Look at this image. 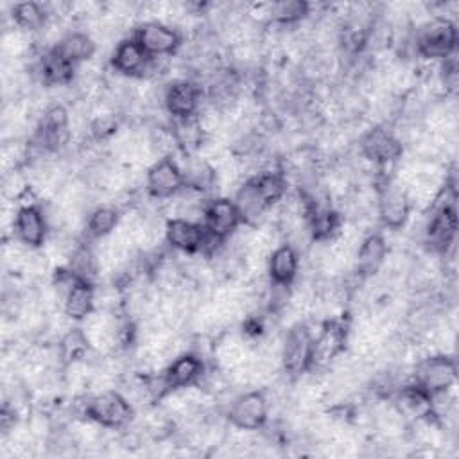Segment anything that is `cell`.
Masks as SVG:
<instances>
[{
    "label": "cell",
    "mask_w": 459,
    "mask_h": 459,
    "mask_svg": "<svg viewBox=\"0 0 459 459\" xmlns=\"http://www.w3.org/2000/svg\"><path fill=\"white\" fill-rule=\"evenodd\" d=\"M165 240L172 249L183 253H199L206 240L203 222L185 217H174L165 224Z\"/></svg>",
    "instance_id": "cell-12"
},
{
    "label": "cell",
    "mask_w": 459,
    "mask_h": 459,
    "mask_svg": "<svg viewBox=\"0 0 459 459\" xmlns=\"http://www.w3.org/2000/svg\"><path fill=\"white\" fill-rule=\"evenodd\" d=\"M360 151L364 158L371 160L377 165H387L396 161L402 152V142L384 127L369 129L360 140Z\"/></svg>",
    "instance_id": "cell-14"
},
{
    "label": "cell",
    "mask_w": 459,
    "mask_h": 459,
    "mask_svg": "<svg viewBox=\"0 0 459 459\" xmlns=\"http://www.w3.org/2000/svg\"><path fill=\"white\" fill-rule=\"evenodd\" d=\"M52 48L61 57L70 61L72 65H77L81 61H88L97 50L95 41L91 39V36L86 34V32H79V30L65 34Z\"/></svg>",
    "instance_id": "cell-22"
},
{
    "label": "cell",
    "mask_w": 459,
    "mask_h": 459,
    "mask_svg": "<svg viewBox=\"0 0 459 459\" xmlns=\"http://www.w3.org/2000/svg\"><path fill=\"white\" fill-rule=\"evenodd\" d=\"M310 5L301 0H283L269 5V20L278 25H294L307 18Z\"/></svg>",
    "instance_id": "cell-28"
},
{
    "label": "cell",
    "mask_w": 459,
    "mask_h": 459,
    "mask_svg": "<svg viewBox=\"0 0 459 459\" xmlns=\"http://www.w3.org/2000/svg\"><path fill=\"white\" fill-rule=\"evenodd\" d=\"M457 29L448 18H434L416 32V52L429 59H445L455 52Z\"/></svg>",
    "instance_id": "cell-2"
},
{
    "label": "cell",
    "mask_w": 459,
    "mask_h": 459,
    "mask_svg": "<svg viewBox=\"0 0 459 459\" xmlns=\"http://www.w3.org/2000/svg\"><path fill=\"white\" fill-rule=\"evenodd\" d=\"M65 316L74 321L90 317L95 310V289L91 281L77 280L63 298Z\"/></svg>",
    "instance_id": "cell-19"
},
{
    "label": "cell",
    "mask_w": 459,
    "mask_h": 459,
    "mask_svg": "<svg viewBox=\"0 0 459 459\" xmlns=\"http://www.w3.org/2000/svg\"><path fill=\"white\" fill-rule=\"evenodd\" d=\"M251 179L255 181L260 195L269 204V208L285 195L287 183L280 172H260V174L253 176Z\"/></svg>",
    "instance_id": "cell-30"
},
{
    "label": "cell",
    "mask_w": 459,
    "mask_h": 459,
    "mask_svg": "<svg viewBox=\"0 0 459 459\" xmlns=\"http://www.w3.org/2000/svg\"><path fill=\"white\" fill-rule=\"evenodd\" d=\"M457 233V215L455 206H441L434 208V213L427 224V242L432 249L439 253H446L454 244Z\"/></svg>",
    "instance_id": "cell-16"
},
{
    "label": "cell",
    "mask_w": 459,
    "mask_h": 459,
    "mask_svg": "<svg viewBox=\"0 0 459 459\" xmlns=\"http://www.w3.org/2000/svg\"><path fill=\"white\" fill-rule=\"evenodd\" d=\"M377 210L382 224L391 230H400L411 213V195L394 183H385L378 190Z\"/></svg>",
    "instance_id": "cell-9"
},
{
    "label": "cell",
    "mask_w": 459,
    "mask_h": 459,
    "mask_svg": "<svg viewBox=\"0 0 459 459\" xmlns=\"http://www.w3.org/2000/svg\"><path fill=\"white\" fill-rule=\"evenodd\" d=\"M203 375H204V362L197 353H190V351L178 355L161 373L169 393L195 385L203 378Z\"/></svg>",
    "instance_id": "cell-13"
},
{
    "label": "cell",
    "mask_w": 459,
    "mask_h": 459,
    "mask_svg": "<svg viewBox=\"0 0 459 459\" xmlns=\"http://www.w3.org/2000/svg\"><path fill=\"white\" fill-rule=\"evenodd\" d=\"M145 186L154 199H170L183 190V172L181 167L169 156L160 158L149 170L145 178Z\"/></svg>",
    "instance_id": "cell-8"
},
{
    "label": "cell",
    "mask_w": 459,
    "mask_h": 459,
    "mask_svg": "<svg viewBox=\"0 0 459 459\" xmlns=\"http://www.w3.org/2000/svg\"><path fill=\"white\" fill-rule=\"evenodd\" d=\"M242 219L233 199L215 197L203 204V226L206 233L219 242L228 240Z\"/></svg>",
    "instance_id": "cell-4"
},
{
    "label": "cell",
    "mask_w": 459,
    "mask_h": 459,
    "mask_svg": "<svg viewBox=\"0 0 459 459\" xmlns=\"http://www.w3.org/2000/svg\"><path fill=\"white\" fill-rule=\"evenodd\" d=\"M314 335L305 323H296L287 330L281 344L280 359L287 375L299 377L312 366Z\"/></svg>",
    "instance_id": "cell-3"
},
{
    "label": "cell",
    "mask_w": 459,
    "mask_h": 459,
    "mask_svg": "<svg viewBox=\"0 0 459 459\" xmlns=\"http://www.w3.org/2000/svg\"><path fill=\"white\" fill-rule=\"evenodd\" d=\"M133 38L151 57L156 59L174 54L176 48L181 45L179 32L174 27L161 23L158 20L143 22L142 25H138Z\"/></svg>",
    "instance_id": "cell-7"
},
{
    "label": "cell",
    "mask_w": 459,
    "mask_h": 459,
    "mask_svg": "<svg viewBox=\"0 0 459 459\" xmlns=\"http://www.w3.org/2000/svg\"><path fill=\"white\" fill-rule=\"evenodd\" d=\"M66 267L72 271V274L77 280L93 283V278L97 276V271H99V260L88 244H79L77 247H74Z\"/></svg>",
    "instance_id": "cell-25"
},
{
    "label": "cell",
    "mask_w": 459,
    "mask_h": 459,
    "mask_svg": "<svg viewBox=\"0 0 459 459\" xmlns=\"http://www.w3.org/2000/svg\"><path fill=\"white\" fill-rule=\"evenodd\" d=\"M74 70H75V65L61 57L54 48H50L41 57V63H39V72L45 84H68L74 77Z\"/></svg>",
    "instance_id": "cell-23"
},
{
    "label": "cell",
    "mask_w": 459,
    "mask_h": 459,
    "mask_svg": "<svg viewBox=\"0 0 459 459\" xmlns=\"http://www.w3.org/2000/svg\"><path fill=\"white\" fill-rule=\"evenodd\" d=\"M156 57H151L134 38L122 39L111 56V66L129 77H143L152 70Z\"/></svg>",
    "instance_id": "cell-11"
},
{
    "label": "cell",
    "mask_w": 459,
    "mask_h": 459,
    "mask_svg": "<svg viewBox=\"0 0 459 459\" xmlns=\"http://www.w3.org/2000/svg\"><path fill=\"white\" fill-rule=\"evenodd\" d=\"M201 102V90L188 79L172 81L163 93V104L172 120L195 117Z\"/></svg>",
    "instance_id": "cell-10"
},
{
    "label": "cell",
    "mask_w": 459,
    "mask_h": 459,
    "mask_svg": "<svg viewBox=\"0 0 459 459\" xmlns=\"http://www.w3.org/2000/svg\"><path fill=\"white\" fill-rule=\"evenodd\" d=\"M13 226L16 238L27 247H41L47 240L48 224L45 213L36 204L20 206L14 215Z\"/></svg>",
    "instance_id": "cell-15"
},
{
    "label": "cell",
    "mask_w": 459,
    "mask_h": 459,
    "mask_svg": "<svg viewBox=\"0 0 459 459\" xmlns=\"http://www.w3.org/2000/svg\"><path fill=\"white\" fill-rule=\"evenodd\" d=\"M84 414L104 429H122L133 418L129 400L118 391H100L86 400Z\"/></svg>",
    "instance_id": "cell-1"
},
{
    "label": "cell",
    "mask_w": 459,
    "mask_h": 459,
    "mask_svg": "<svg viewBox=\"0 0 459 459\" xmlns=\"http://www.w3.org/2000/svg\"><path fill=\"white\" fill-rule=\"evenodd\" d=\"M457 378L455 360L446 355H432L416 366L414 384L423 387L429 394L448 391Z\"/></svg>",
    "instance_id": "cell-5"
},
{
    "label": "cell",
    "mask_w": 459,
    "mask_h": 459,
    "mask_svg": "<svg viewBox=\"0 0 459 459\" xmlns=\"http://www.w3.org/2000/svg\"><path fill=\"white\" fill-rule=\"evenodd\" d=\"M183 172V188H188L192 192H208L217 183V170L213 165L199 156H190L185 165L181 167Z\"/></svg>",
    "instance_id": "cell-20"
},
{
    "label": "cell",
    "mask_w": 459,
    "mask_h": 459,
    "mask_svg": "<svg viewBox=\"0 0 459 459\" xmlns=\"http://www.w3.org/2000/svg\"><path fill=\"white\" fill-rule=\"evenodd\" d=\"M170 133L174 136L176 145L185 151H194L203 142V126L201 120H197L195 117L174 120Z\"/></svg>",
    "instance_id": "cell-26"
},
{
    "label": "cell",
    "mask_w": 459,
    "mask_h": 459,
    "mask_svg": "<svg viewBox=\"0 0 459 459\" xmlns=\"http://www.w3.org/2000/svg\"><path fill=\"white\" fill-rule=\"evenodd\" d=\"M298 265H299V258H298L296 247L290 244L278 246L271 253L269 264H267L271 283L280 287H289L298 274Z\"/></svg>",
    "instance_id": "cell-18"
},
{
    "label": "cell",
    "mask_w": 459,
    "mask_h": 459,
    "mask_svg": "<svg viewBox=\"0 0 459 459\" xmlns=\"http://www.w3.org/2000/svg\"><path fill=\"white\" fill-rule=\"evenodd\" d=\"M267 398L262 391H247L238 394L230 409H228V421L240 430H258L267 421Z\"/></svg>",
    "instance_id": "cell-6"
},
{
    "label": "cell",
    "mask_w": 459,
    "mask_h": 459,
    "mask_svg": "<svg viewBox=\"0 0 459 459\" xmlns=\"http://www.w3.org/2000/svg\"><path fill=\"white\" fill-rule=\"evenodd\" d=\"M13 22L23 30H38L47 22L45 9L36 2H20L11 9Z\"/></svg>",
    "instance_id": "cell-29"
},
{
    "label": "cell",
    "mask_w": 459,
    "mask_h": 459,
    "mask_svg": "<svg viewBox=\"0 0 459 459\" xmlns=\"http://www.w3.org/2000/svg\"><path fill=\"white\" fill-rule=\"evenodd\" d=\"M346 342V330L339 323H326L323 330L314 337L312 346V366H325L333 360L342 350Z\"/></svg>",
    "instance_id": "cell-17"
},
{
    "label": "cell",
    "mask_w": 459,
    "mask_h": 459,
    "mask_svg": "<svg viewBox=\"0 0 459 459\" xmlns=\"http://www.w3.org/2000/svg\"><path fill=\"white\" fill-rule=\"evenodd\" d=\"M90 337L86 333V330L82 328H70L57 344V351H59V359L65 364H74L79 362L86 357L88 350H90Z\"/></svg>",
    "instance_id": "cell-24"
},
{
    "label": "cell",
    "mask_w": 459,
    "mask_h": 459,
    "mask_svg": "<svg viewBox=\"0 0 459 459\" xmlns=\"http://www.w3.org/2000/svg\"><path fill=\"white\" fill-rule=\"evenodd\" d=\"M385 256H387V244L384 237L378 233L368 235L366 238H362L357 249V256H355L357 273L362 276L375 274L384 264Z\"/></svg>",
    "instance_id": "cell-21"
},
{
    "label": "cell",
    "mask_w": 459,
    "mask_h": 459,
    "mask_svg": "<svg viewBox=\"0 0 459 459\" xmlns=\"http://www.w3.org/2000/svg\"><path fill=\"white\" fill-rule=\"evenodd\" d=\"M118 210L115 206H97L86 221V230L93 238H104L118 226Z\"/></svg>",
    "instance_id": "cell-27"
}]
</instances>
